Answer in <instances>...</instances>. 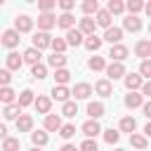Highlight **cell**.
Wrapping results in <instances>:
<instances>
[{"instance_id":"4","label":"cell","mask_w":151,"mask_h":151,"mask_svg":"<svg viewBox=\"0 0 151 151\" xmlns=\"http://www.w3.org/2000/svg\"><path fill=\"white\" fill-rule=\"evenodd\" d=\"M14 28H17L19 33H28V31L33 28V19H31L28 14H19L17 21H14Z\"/></svg>"},{"instance_id":"31","label":"cell","mask_w":151,"mask_h":151,"mask_svg":"<svg viewBox=\"0 0 151 151\" xmlns=\"http://www.w3.org/2000/svg\"><path fill=\"white\" fill-rule=\"evenodd\" d=\"M17 104H19L21 109H24V106H28V104H35V99H33V92H31V90H24V92L19 94V101H17Z\"/></svg>"},{"instance_id":"30","label":"cell","mask_w":151,"mask_h":151,"mask_svg":"<svg viewBox=\"0 0 151 151\" xmlns=\"http://www.w3.org/2000/svg\"><path fill=\"white\" fill-rule=\"evenodd\" d=\"M47 61H50V66H52V68H57V71H59V68H64V64H66V54H52Z\"/></svg>"},{"instance_id":"7","label":"cell","mask_w":151,"mask_h":151,"mask_svg":"<svg viewBox=\"0 0 151 151\" xmlns=\"http://www.w3.org/2000/svg\"><path fill=\"white\" fill-rule=\"evenodd\" d=\"M104 40H109L111 45H120V40H123V28H118V26H111V28L104 33Z\"/></svg>"},{"instance_id":"38","label":"cell","mask_w":151,"mask_h":151,"mask_svg":"<svg viewBox=\"0 0 151 151\" xmlns=\"http://www.w3.org/2000/svg\"><path fill=\"white\" fill-rule=\"evenodd\" d=\"M0 99H2V104L9 106V104L14 101V90H12V87H2V90H0Z\"/></svg>"},{"instance_id":"32","label":"cell","mask_w":151,"mask_h":151,"mask_svg":"<svg viewBox=\"0 0 151 151\" xmlns=\"http://www.w3.org/2000/svg\"><path fill=\"white\" fill-rule=\"evenodd\" d=\"M130 144L134 146V149H146V137L144 134H130Z\"/></svg>"},{"instance_id":"56","label":"cell","mask_w":151,"mask_h":151,"mask_svg":"<svg viewBox=\"0 0 151 151\" xmlns=\"http://www.w3.org/2000/svg\"><path fill=\"white\" fill-rule=\"evenodd\" d=\"M149 35H151V26H149Z\"/></svg>"},{"instance_id":"22","label":"cell","mask_w":151,"mask_h":151,"mask_svg":"<svg viewBox=\"0 0 151 151\" xmlns=\"http://www.w3.org/2000/svg\"><path fill=\"white\" fill-rule=\"evenodd\" d=\"M120 130H123V132H130V134H134V130H137V120H134L132 116H125V118L120 120Z\"/></svg>"},{"instance_id":"3","label":"cell","mask_w":151,"mask_h":151,"mask_svg":"<svg viewBox=\"0 0 151 151\" xmlns=\"http://www.w3.org/2000/svg\"><path fill=\"white\" fill-rule=\"evenodd\" d=\"M106 76H109V80H118V78L125 76V66H123L120 61H111V64L106 66Z\"/></svg>"},{"instance_id":"36","label":"cell","mask_w":151,"mask_h":151,"mask_svg":"<svg viewBox=\"0 0 151 151\" xmlns=\"http://www.w3.org/2000/svg\"><path fill=\"white\" fill-rule=\"evenodd\" d=\"M87 66H90L92 71H104V68H106V64H104V59H101V57H90Z\"/></svg>"},{"instance_id":"17","label":"cell","mask_w":151,"mask_h":151,"mask_svg":"<svg viewBox=\"0 0 151 151\" xmlns=\"http://www.w3.org/2000/svg\"><path fill=\"white\" fill-rule=\"evenodd\" d=\"M40 57H42V52H40V50H35V47H28V50L24 52V61H28L31 66L40 64Z\"/></svg>"},{"instance_id":"57","label":"cell","mask_w":151,"mask_h":151,"mask_svg":"<svg viewBox=\"0 0 151 151\" xmlns=\"http://www.w3.org/2000/svg\"><path fill=\"white\" fill-rule=\"evenodd\" d=\"M116 151H123V149H116Z\"/></svg>"},{"instance_id":"1","label":"cell","mask_w":151,"mask_h":151,"mask_svg":"<svg viewBox=\"0 0 151 151\" xmlns=\"http://www.w3.org/2000/svg\"><path fill=\"white\" fill-rule=\"evenodd\" d=\"M52 40H54V38H52L47 31H38V33L33 35V47L42 52L45 47H52Z\"/></svg>"},{"instance_id":"9","label":"cell","mask_w":151,"mask_h":151,"mask_svg":"<svg viewBox=\"0 0 151 151\" xmlns=\"http://www.w3.org/2000/svg\"><path fill=\"white\" fill-rule=\"evenodd\" d=\"M125 87H127L130 92H134V90L144 87V83H142V76H139V73H127V76H125Z\"/></svg>"},{"instance_id":"8","label":"cell","mask_w":151,"mask_h":151,"mask_svg":"<svg viewBox=\"0 0 151 151\" xmlns=\"http://www.w3.org/2000/svg\"><path fill=\"white\" fill-rule=\"evenodd\" d=\"M66 42L73 45V47L85 45V40H83V31H80V28H71V31H66Z\"/></svg>"},{"instance_id":"47","label":"cell","mask_w":151,"mask_h":151,"mask_svg":"<svg viewBox=\"0 0 151 151\" xmlns=\"http://www.w3.org/2000/svg\"><path fill=\"white\" fill-rule=\"evenodd\" d=\"M80 151H99V149H97V142L94 139H85L80 144Z\"/></svg>"},{"instance_id":"33","label":"cell","mask_w":151,"mask_h":151,"mask_svg":"<svg viewBox=\"0 0 151 151\" xmlns=\"http://www.w3.org/2000/svg\"><path fill=\"white\" fill-rule=\"evenodd\" d=\"M83 12L85 14H97L99 12V2L97 0H85L83 2Z\"/></svg>"},{"instance_id":"54","label":"cell","mask_w":151,"mask_h":151,"mask_svg":"<svg viewBox=\"0 0 151 151\" xmlns=\"http://www.w3.org/2000/svg\"><path fill=\"white\" fill-rule=\"evenodd\" d=\"M144 12H146V14L151 17V2H146V7H144Z\"/></svg>"},{"instance_id":"12","label":"cell","mask_w":151,"mask_h":151,"mask_svg":"<svg viewBox=\"0 0 151 151\" xmlns=\"http://www.w3.org/2000/svg\"><path fill=\"white\" fill-rule=\"evenodd\" d=\"M104 111H106V109H104V104H101V101H90V104H87V116H90L92 120L101 118V116H104Z\"/></svg>"},{"instance_id":"26","label":"cell","mask_w":151,"mask_h":151,"mask_svg":"<svg viewBox=\"0 0 151 151\" xmlns=\"http://www.w3.org/2000/svg\"><path fill=\"white\" fill-rule=\"evenodd\" d=\"M31 142H33V146H45L47 144V132H42V130H38V132H31Z\"/></svg>"},{"instance_id":"24","label":"cell","mask_w":151,"mask_h":151,"mask_svg":"<svg viewBox=\"0 0 151 151\" xmlns=\"http://www.w3.org/2000/svg\"><path fill=\"white\" fill-rule=\"evenodd\" d=\"M142 97H144V94L130 92V94L125 97V106H127V109H137V106H142Z\"/></svg>"},{"instance_id":"41","label":"cell","mask_w":151,"mask_h":151,"mask_svg":"<svg viewBox=\"0 0 151 151\" xmlns=\"http://www.w3.org/2000/svg\"><path fill=\"white\" fill-rule=\"evenodd\" d=\"M104 139H106L109 144H118V139H120V132L111 127V130H106V132H104Z\"/></svg>"},{"instance_id":"29","label":"cell","mask_w":151,"mask_h":151,"mask_svg":"<svg viewBox=\"0 0 151 151\" xmlns=\"http://www.w3.org/2000/svg\"><path fill=\"white\" fill-rule=\"evenodd\" d=\"M101 40H104V38H97V35H90V38H85V47H87L90 52H97V50L101 47Z\"/></svg>"},{"instance_id":"11","label":"cell","mask_w":151,"mask_h":151,"mask_svg":"<svg viewBox=\"0 0 151 151\" xmlns=\"http://www.w3.org/2000/svg\"><path fill=\"white\" fill-rule=\"evenodd\" d=\"M92 94V85L90 83H78L76 87H73V97L76 99H87Z\"/></svg>"},{"instance_id":"6","label":"cell","mask_w":151,"mask_h":151,"mask_svg":"<svg viewBox=\"0 0 151 151\" xmlns=\"http://www.w3.org/2000/svg\"><path fill=\"white\" fill-rule=\"evenodd\" d=\"M94 28H97V19H92V17H83L80 19V31H83V35H94Z\"/></svg>"},{"instance_id":"28","label":"cell","mask_w":151,"mask_h":151,"mask_svg":"<svg viewBox=\"0 0 151 151\" xmlns=\"http://www.w3.org/2000/svg\"><path fill=\"white\" fill-rule=\"evenodd\" d=\"M7 120H12V118H19L21 116V106L19 104H9V106H5V113H2Z\"/></svg>"},{"instance_id":"44","label":"cell","mask_w":151,"mask_h":151,"mask_svg":"<svg viewBox=\"0 0 151 151\" xmlns=\"http://www.w3.org/2000/svg\"><path fill=\"white\" fill-rule=\"evenodd\" d=\"M54 5H57L54 0H40V2H38V7H40V14H45V12H52V9H54Z\"/></svg>"},{"instance_id":"23","label":"cell","mask_w":151,"mask_h":151,"mask_svg":"<svg viewBox=\"0 0 151 151\" xmlns=\"http://www.w3.org/2000/svg\"><path fill=\"white\" fill-rule=\"evenodd\" d=\"M123 26H125V31H132V33H137V31L142 28V21H139L137 17H127V19H123Z\"/></svg>"},{"instance_id":"50","label":"cell","mask_w":151,"mask_h":151,"mask_svg":"<svg viewBox=\"0 0 151 151\" xmlns=\"http://www.w3.org/2000/svg\"><path fill=\"white\" fill-rule=\"evenodd\" d=\"M142 94H144V97H151V80H149V83H144V87H142Z\"/></svg>"},{"instance_id":"21","label":"cell","mask_w":151,"mask_h":151,"mask_svg":"<svg viewBox=\"0 0 151 151\" xmlns=\"http://www.w3.org/2000/svg\"><path fill=\"white\" fill-rule=\"evenodd\" d=\"M73 24H76V19H73V14H68V12H64V14L57 19V26H59V28H64V31H71V28H73Z\"/></svg>"},{"instance_id":"39","label":"cell","mask_w":151,"mask_h":151,"mask_svg":"<svg viewBox=\"0 0 151 151\" xmlns=\"http://www.w3.org/2000/svg\"><path fill=\"white\" fill-rule=\"evenodd\" d=\"M61 113H64L66 118H73V116L78 113V106H76V101H66V104L61 106Z\"/></svg>"},{"instance_id":"16","label":"cell","mask_w":151,"mask_h":151,"mask_svg":"<svg viewBox=\"0 0 151 151\" xmlns=\"http://www.w3.org/2000/svg\"><path fill=\"white\" fill-rule=\"evenodd\" d=\"M109 57H111L113 61H123V59L127 57V47H125V45H111Z\"/></svg>"},{"instance_id":"35","label":"cell","mask_w":151,"mask_h":151,"mask_svg":"<svg viewBox=\"0 0 151 151\" xmlns=\"http://www.w3.org/2000/svg\"><path fill=\"white\" fill-rule=\"evenodd\" d=\"M66 47H68V42H66L64 38H54V40H52V50H54V54H64Z\"/></svg>"},{"instance_id":"15","label":"cell","mask_w":151,"mask_h":151,"mask_svg":"<svg viewBox=\"0 0 151 151\" xmlns=\"http://www.w3.org/2000/svg\"><path fill=\"white\" fill-rule=\"evenodd\" d=\"M111 17H113V14H111L109 9H99V12H97V26H101V28L109 31V28H111Z\"/></svg>"},{"instance_id":"48","label":"cell","mask_w":151,"mask_h":151,"mask_svg":"<svg viewBox=\"0 0 151 151\" xmlns=\"http://www.w3.org/2000/svg\"><path fill=\"white\" fill-rule=\"evenodd\" d=\"M9 80H12L9 68H2V71H0V83H2V87H9Z\"/></svg>"},{"instance_id":"40","label":"cell","mask_w":151,"mask_h":151,"mask_svg":"<svg viewBox=\"0 0 151 151\" xmlns=\"http://www.w3.org/2000/svg\"><path fill=\"white\" fill-rule=\"evenodd\" d=\"M2 151H19V139L7 137V139L2 142Z\"/></svg>"},{"instance_id":"20","label":"cell","mask_w":151,"mask_h":151,"mask_svg":"<svg viewBox=\"0 0 151 151\" xmlns=\"http://www.w3.org/2000/svg\"><path fill=\"white\" fill-rule=\"evenodd\" d=\"M83 132H85V137H87V139H92V137H97V134L101 132V127H99V123H97V120H87V123L83 125Z\"/></svg>"},{"instance_id":"19","label":"cell","mask_w":151,"mask_h":151,"mask_svg":"<svg viewBox=\"0 0 151 151\" xmlns=\"http://www.w3.org/2000/svg\"><path fill=\"white\" fill-rule=\"evenodd\" d=\"M31 127H33V118L26 116V113H21V116L17 118V130H19V132H31Z\"/></svg>"},{"instance_id":"25","label":"cell","mask_w":151,"mask_h":151,"mask_svg":"<svg viewBox=\"0 0 151 151\" xmlns=\"http://www.w3.org/2000/svg\"><path fill=\"white\" fill-rule=\"evenodd\" d=\"M35 109H38L40 113H47V116H50V109H52L50 97H38V99H35Z\"/></svg>"},{"instance_id":"18","label":"cell","mask_w":151,"mask_h":151,"mask_svg":"<svg viewBox=\"0 0 151 151\" xmlns=\"http://www.w3.org/2000/svg\"><path fill=\"white\" fill-rule=\"evenodd\" d=\"M68 94H73V92H68L66 90V85H54V90H52V99H57V101H68Z\"/></svg>"},{"instance_id":"42","label":"cell","mask_w":151,"mask_h":151,"mask_svg":"<svg viewBox=\"0 0 151 151\" xmlns=\"http://www.w3.org/2000/svg\"><path fill=\"white\" fill-rule=\"evenodd\" d=\"M106 9H109V12H111V14H120V12H123V9H125V5H123V2H120V0H111V2H109V7H106Z\"/></svg>"},{"instance_id":"55","label":"cell","mask_w":151,"mask_h":151,"mask_svg":"<svg viewBox=\"0 0 151 151\" xmlns=\"http://www.w3.org/2000/svg\"><path fill=\"white\" fill-rule=\"evenodd\" d=\"M31 151H40V149H38V146H33V149H31Z\"/></svg>"},{"instance_id":"2","label":"cell","mask_w":151,"mask_h":151,"mask_svg":"<svg viewBox=\"0 0 151 151\" xmlns=\"http://www.w3.org/2000/svg\"><path fill=\"white\" fill-rule=\"evenodd\" d=\"M57 19H59V17H54L52 12H45V14L38 17V28H40V31H50V28L57 26Z\"/></svg>"},{"instance_id":"43","label":"cell","mask_w":151,"mask_h":151,"mask_svg":"<svg viewBox=\"0 0 151 151\" xmlns=\"http://www.w3.org/2000/svg\"><path fill=\"white\" fill-rule=\"evenodd\" d=\"M54 78H57V83H59V85H66V83H68V78H71V73H68L66 68H59V71L54 73Z\"/></svg>"},{"instance_id":"5","label":"cell","mask_w":151,"mask_h":151,"mask_svg":"<svg viewBox=\"0 0 151 151\" xmlns=\"http://www.w3.org/2000/svg\"><path fill=\"white\" fill-rule=\"evenodd\" d=\"M19 40H21V38H19V31H17V28H9V31H5V33H2V45H5V47H9V50H12V47H17V45H19Z\"/></svg>"},{"instance_id":"52","label":"cell","mask_w":151,"mask_h":151,"mask_svg":"<svg viewBox=\"0 0 151 151\" xmlns=\"http://www.w3.org/2000/svg\"><path fill=\"white\" fill-rule=\"evenodd\" d=\"M59 151H80V149H76V146H73V144H64V146H61V149H59Z\"/></svg>"},{"instance_id":"13","label":"cell","mask_w":151,"mask_h":151,"mask_svg":"<svg viewBox=\"0 0 151 151\" xmlns=\"http://www.w3.org/2000/svg\"><path fill=\"white\" fill-rule=\"evenodd\" d=\"M64 125H61V118L59 116H54V113H50V116H45V130L47 132H57V130H61Z\"/></svg>"},{"instance_id":"46","label":"cell","mask_w":151,"mask_h":151,"mask_svg":"<svg viewBox=\"0 0 151 151\" xmlns=\"http://www.w3.org/2000/svg\"><path fill=\"white\" fill-rule=\"evenodd\" d=\"M139 76H144V78H151V59L142 61V66H139Z\"/></svg>"},{"instance_id":"53","label":"cell","mask_w":151,"mask_h":151,"mask_svg":"<svg viewBox=\"0 0 151 151\" xmlns=\"http://www.w3.org/2000/svg\"><path fill=\"white\" fill-rule=\"evenodd\" d=\"M144 134H146V137H151V120L144 125Z\"/></svg>"},{"instance_id":"51","label":"cell","mask_w":151,"mask_h":151,"mask_svg":"<svg viewBox=\"0 0 151 151\" xmlns=\"http://www.w3.org/2000/svg\"><path fill=\"white\" fill-rule=\"evenodd\" d=\"M142 111H144V116H146V118H151V101H146V104L142 106Z\"/></svg>"},{"instance_id":"49","label":"cell","mask_w":151,"mask_h":151,"mask_svg":"<svg viewBox=\"0 0 151 151\" xmlns=\"http://www.w3.org/2000/svg\"><path fill=\"white\" fill-rule=\"evenodd\" d=\"M73 5H76L73 0H59V7H61L64 12H68V14H71V9H73Z\"/></svg>"},{"instance_id":"34","label":"cell","mask_w":151,"mask_h":151,"mask_svg":"<svg viewBox=\"0 0 151 151\" xmlns=\"http://www.w3.org/2000/svg\"><path fill=\"white\" fill-rule=\"evenodd\" d=\"M125 7H127V12H130V17H134V14H137V12H142L146 5H144V2H139V0H130Z\"/></svg>"},{"instance_id":"14","label":"cell","mask_w":151,"mask_h":151,"mask_svg":"<svg viewBox=\"0 0 151 151\" xmlns=\"http://www.w3.org/2000/svg\"><path fill=\"white\" fill-rule=\"evenodd\" d=\"M5 61H7V68H9V71H19L21 64H24V57H19L17 52H9V54L5 57Z\"/></svg>"},{"instance_id":"45","label":"cell","mask_w":151,"mask_h":151,"mask_svg":"<svg viewBox=\"0 0 151 151\" xmlns=\"http://www.w3.org/2000/svg\"><path fill=\"white\" fill-rule=\"evenodd\" d=\"M59 134H61L64 139H71V137L76 134V125H64V127L59 130Z\"/></svg>"},{"instance_id":"27","label":"cell","mask_w":151,"mask_h":151,"mask_svg":"<svg viewBox=\"0 0 151 151\" xmlns=\"http://www.w3.org/2000/svg\"><path fill=\"white\" fill-rule=\"evenodd\" d=\"M94 90H97V94H101V97H109V94H111V80H97Z\"/></svg>"},{"instance_id":"37","label":"cell","mask_w":151,"mask_h":151,"mask_svg":"<svg viewBox=\"0 0 151 151\" xmlns=\"http://www.w3.org/2000/svg\"><path fill=\"white\" fill-rule=\"evenodd\" d=\"M31 76H33L35 80H42V78L47 76V68H45L42 64H35V66H31Z\"/></svg>"},{"instance_id":"10","label":"cell","mask_w":151,"mask_h":151,"mask_svg":"<svg viewBox=\"0 0 151 151\" xmlns=\"http://www.w3.org/2000/svg\"><path fill=\"white\" fill-rule=\"evenodd\" d=\"M134 54L146 61V59L151 57V40H139V42L134 45Z\"/></svg>"}]
</instances>
